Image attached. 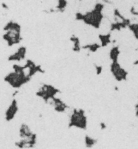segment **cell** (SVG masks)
<instances>
[{
  "mask_svg": "<svg viewBox=\"0 0 138 149\" xmlns=\"http://www.w3.org/2000/svg\"><path fill=\"white\" fill-rule=\"evenodd\" d=\"M27 53L26 47L23 45L20 46L15 52L8 56L7 60L9 62H21L26 59Z\"/></svg>",
  "mask_w": 138,
  "mask_h": 149,
  "instance_id": "30bf717a",
  "label": "cell"
},
{
  "mask_svg": "<svg viewBox=\"0 0 138 149\" xmlns=\"http://www.w3.org/2000/svg\"><path fill=\"white\" fill-rule=\"evenodd\" d=\"M98 142L99 140L97 139L88 134L85 135L84 143L85 146L86 148H92L97 145Z\"/></svg>",
  "mask_w": 138,
  "mask_h": 149,
  "instance_id": "4fadbf2b",
  "label": "cell"
},
{
  "mask_svg": "<svg viewBox=\"0 0 138 149\" xmlns=\"http://www.w3.org/2000/svg\"><path fill=\"white\" fill-rule=\"evenodd\" d=\"M19 110L18 102L16 99L13 98L11 103L5 111V119L7 122L12 121L15 118Z\"/></svg>",
  "mask_w": 138,
  "mask_h": 149,
  "instance_id": "ba28073f",
  "label": "cell"
},
{
  "mask_svg": "<svg viewBox=\"0 0 138 149\" xmlns=\"http://www.w3.org/2000/svg\"><path fill=\"white\" fill-rule=\"evenodd\" d=\"M61 93L59 88L52 84L43 83L38 88L35 93V95L41 99L45 104H48L50 101Z\"/></svg>",
  "mask_w": 138,
  "mask_h": 149,
  "instance_id": "277c9868",
  "label": "cell"
},
{
  "mask_svg": "<svg viewBox=\"0 0 138 149\" xmlns=\"http://www.w3.org/2000/svg\"><path fill=\"white\" fill-rule=\"evenodd\" d=\"M99 127L101 131H105L107 128V124L105 122L102 121L99 123Z\"/></svg>",
  "mask_w": 138,
  "mask_h": 149,
  "instance_id": "2e32d148",
  "label": "cell"
},
{
  "mask_svg": "<svg viewBox=\"0 0 138 149\" xmlns=\"http://www.w3.org/2000/svg\"><path fill=\"white\" fill-rule=\"evenodd\" d=\"M110 71L113 77L117 82H125L127 81L128 72L122 67L118 61H112L110 66Z\"/></svg>",
  "mask_w": 138,
  "mask_h": 149,
  "instance_id": "5b68a950",
  "label": "cell"
},
{
  "mask_svg": "<svg viewBox=\"0 0 138 149\" xmlns=\"http://www.w3.org/2000/svg\"><path fill=\"white\" fill-rule=\"evenodd\" d=\"M134 111L135 116L138 120V96L137 102L135 104L134 106Z\"/></svg>",
  "mask_w": 138,
  "mask_h": 149,
  "instance_id": "e0dca14e",
  "label": "cell"
},
{
  "mask_svg": "<svg viewBox=\"0 0 138 149\" xmlns=\"http://www.w3.org/2000/svg\"><path fill=\"white\" fill-rule=\"evenodd\" d=\"M69 40L73 44L72 50L74 52L79 53L82 49L80 39L75 34H72L69 37Z\"/></svg>",
  "mask_w": 138,
  "mask_h": 149,
  "instance_id": "7c38bea8",
  "label": "cell"
},
{
  "mask_svg": "<svg viewBox=\"0 0 138 149\" xmlns=\"http://www.w3.org/2000/svg\"><path fill=\"white\" fill-rule=\"evenodd\" d=\"M1 6L2 8H3L4 9H5V10H9V6H7V4L5 3H3L1 4Z\"/></svg>",
  "mask_w": 138,
  "mask_h": 149,
  "instance_id": "d6986e66",
  "label": "cell"
},
{
  "mask_svg": "<svg viewBox=\"0 0 138 149\" xmlns=\"http://www.w3.org/2000/svg\"><path fill=\"white\" fill-rule=\"evenodd\" d=\"M52 106L54 111L58 113H65L71 110V108L61 98L57 97L52 99L48 103Z\"/></svg>",
  "mask_w": 138,
  "mask_h": 149,
  "instance_id": "9c48e42d",
  "label": "cell"
},
{
  "mask_svg": "<svg viewBox=\"0 0 138 149\" xmlns=\"http://www.w3.org/2000/svg\"><path fill=\"white\" fill-rule=\"evenodd\" d=\"M113 90L115 92H118L120 91V88L118 86H115L113 87Z\"/></svg>",
  "mask_w": 138,
  "mask_h": 149,
  "instance_id": "ffe728a7",
  "label": "cell"
},
{
  "mask_svg": "<svg viewBox=\"0 0 138 149\" xmlns=\"http://www.w3.org/2000/svg\"><path fill=\"white\" fill-rule=\"evenodd\" d=\"M18 133L20 139H25L31 137L34 133L28 124L22 123L20 126Z\"/></svg>",
  "mask_w": 138,
  "mask_h": 149,
  "instance_id": "8fae6325",
  "label": "cell"
},
{
  "mask_svg": "<svg viewBox=\"0 0 138 149\" xmlns=\"http://www.w3.org/2000/svg\"><path fill=\"white\" fill-rule=\"evenodd\" d=\"M79 1H82L83 0H79Z\"/></svg>",
  "mask_w": 138,
  "mask_h": 149,
  "instance_id": "44dd1931",
  "label": "cell"
},
{
  "mask_svg": "<svg viewBox=\"0 0 138 149\" xmlns=\"http://www.w3.org/2000/svg\"><path fill=\"white\" fill-rule=\"evenodd\" d=\"M37 142V135L36 133L29 138L20 139L15 142V146L19 149H32L36 146Z\"/></svg>",
  "mask_w": 138,
  "mask_h": 149,
  "instance_id": "52a82bcc",
  "label": "cell"
},
{
  "mask_svg": "<svg viewBox=\"0 0 138 149\" xmlns=\"http://www.w3.org/2000/svg\"><path fill=\"white\" fill-rule=\"evenodd\" d=\"M19 93V91L18 89H16V90L15 91L12 93L11 97H12L13 98H15V97L17 96V95Z\"/></svg>",
  "mask_w": 138,
  "mask_h": 149,
  "instance_id": "ac0fdd59",
  "label": "cell"
},
{
  "mask_svg": "<svg viewBox=\"0 0 138 149\" xmlns=\"http://www.w3.org/2000/svg\"><path fill=\"white\" fill-rule=\"evenodd\" d=\"M68 127L85 131L88 127V118L86 111L81 108H74L69 112Z\"/></svg>",
  "mask_w": 138,
  "mask_h": 149,
  "instance_id": "3957f363",
  "label": "cell"
},
{
  "mask_svg": "<svg viewBox=\"0 0 138 149\" xmlns=\"http://www.w3.org/2000/svg\"><path fill=\"white\" fill-rule=\"evenodd\" d=\"M3 31L4 33L2 38L9 47L18 45L23 40L21 26L18 22L12 20L7 22L3 28Z\"/></svg>",
  "mask_w": 138,
  "mask_h": 149,
  "instance_id": "7a4b0ae2",
  "label": "cell"
},
{
  "mask_svg": "<svg viewBox=\"0 0 138 149\" xmlns=\"http://www.w3.org/2000/svg\"><path fill=\"white\" fill-rule=\"evenodd\" d=\"M23 65L28 76L31 78L36 74H44L46 72L41 65L36 64L32 59H27Z\"/></svg>",
  "mask_w": 138,
  "mask_h": 149,
  "instance_id": "8992f818",
  "label": "cell"
},
{
  "mask_svg": "<svg viewBox=\"0 0 138 149\" xmlns=\"http://www.w3.org/2000/svg\"><path fill=\"white\" fill-rule=\"evenodd\" d=\"M12 71L7 74L4 80L9 86L15 89H19L31 81L23 65L13 64Z\"/></svg>",
  "mask_w": 138,
  "mask_h": 149,
  "instance_id": "6da1fadb",
  "label": "cell"
},
{
  "mask_svg": "<svg viewBox=\"0 0 138 149\" xmlns=\"http://www.w3.org/2000/svg\"><path fill=\"white\" fill-rule=\"evenodd\" d=\"M94 67H95L96 73L97 75H100L102 74L103 68L102 65H97V64H94Z\"/></svg>",
  "mask_w": 138,
  "mask_h": 149,
  "instance_id": "9a60e30c",
  "label": "cell"
},
{
  "mask_svg": "<svg viewBox=\"0 0 138 149\" xmlns=\"http://www.w3.org/2000/svg\"><path fill=\"white\" fill-rule=\"evenodd\" d=\"M67 0H57V4L55 7L56 13H63L65 11L68 6Z\"/></svg>",
  "mask_w": 138,
  "mask_h": 149,
  "instance_id": "5bb4252c",
  "label": "cell"
}]
</instances>
